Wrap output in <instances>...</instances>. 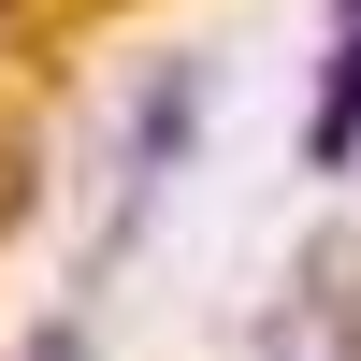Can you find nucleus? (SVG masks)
Listing matches in <instances>:
<instances>
[{
  "label": "nucleus",
  "mask_w": 361,
  "mask_h": 361,
  "mask_svg": "<svg viewBox=\"0 0 361 361\" xmlns=\"http://www.w3.org/2000/svg\"><path fill=\"white\" fill-rule=\"evenodd\" d=\"M304 159L347 173L361 159V0H333V44H318V102H304Z\"/></svg>",
  "instance_id": "1"
},
{
  "label": "nucleus",
  "mask_w": 361,
  "mask_h": 361,
  "mask_svg": "<svg viewBox=\"0 0 361 361\" xmlns=\"http://www.w3.org/2000/svg\"><path fill=\"white\" fill-rule=\"evenodd\" d=\"M15 15H29V0H0V44H15Z\"/></svg>",
  "instance_id": "2"
}]
</instances>
